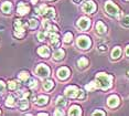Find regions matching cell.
<instances>
[{"instance_id":"3957f363","label":"cell","mask_w":129,"mask_h":116,"mask_svg":"<svg viewBox=\"0 0 129 116\" xmlns=\"http://www.w3.org/2000/svg\"><path fill=\"white\" fill-rule=\"evenodd\" d=\"M90 44H92V42H90V39L88 37H85V35H82V37H80L77 39V45L81 48V49H88V48L90 47Z\"/></svg>"},{"instance_id":"d590c367","label":"cell","mask_w":129,"mask_h":116,"mask_svg":"<svg viewBox=\"0 0 129 116\" xmlns=\"http://www.w3.org/2000/svg\"><path fill=\"white\" fill-rule=\"evenodd\" d=\"M93 115H105V112H103V111H96V112L93 113Z\"/></svg>"},{"instance_id":"ee69618b","label":"cell","mask_w":129,"mask_h":116,"mask_svg":"<svg viewBox=\"0 0 129 116\" xmlns=\"http://www.w3.org/2000/svg\"><path fill=\"white\" fill-rule=\"evenodd\" d=\"M127 75L129 76V71H127Z\"/></svg>"},{"instance_id":"4316f807","label":"cell","mask_w":129,"mask_h":116,"mask_svg":"<svg viewBox=\"0 0 129 116\" xmlns=\"http://www.w3.org/2000/svg\"><path fill=\"white\" fill-rule=\"evenodd\" d=\"M27 23H28V27H30V28H32V29H34V28L38 27V21L36 19H30Z\"/></svg>"},{"instance_id":"277c9868","label":"cell","mask_w":129,"mask_h":116,"mask_svg":"<svg viewBox=\"0 0 129 116\" xmlns=\"http://www.w3.org/2000/svg\"><path fill=\"white\" fill-rule=\"evenodd\" d=\"M36 72H37L38 75L41 76V77H46V76L50 75V69H49L48 66H46L45 64H40V65H38Z\"/></svg>"},{"instance_id":"4fadbf2b","label":"cell","mask_w":129,"mask_h":116,"mask_svg":"<svg viewBox=\"0 0 129 116\" xmlns=\"http://www.w3.org/2000/svg\"><path fill=\"white\" fill-rule=\"evenodd\" d=\"M38 53H39L41 56H43V58H48L50 55V49L48 47H41L38 49Z\"/></svg>"},{"instance_id":"f1b7e54d","label":"cell","mask_w":129,"mask_h":116,"mask_svg":"<svg viewBox=\"0 0 129 116\" xmlns=\"http://www.w3.org/2000/svg\"><path fill=\"white\" fill-rule=\"evenodd\" d=\"M19 79L21 81H27L29 79V73L28 72H20L19 73Z\"/></svg>"},{"instance_id":"f546056e","label":"cell","mask_w":129,"mask_h":116,"mask_svg":"<svg viewBox=\"0 0 129 116\" xmlns=\"http://www.w3.org/2000/svg\"><path fill=\"white\" fill-rule=\"evenodd\" d=\"M85 88H86L87 91H90V90H94V88H97V84H96V82H90L88 85L85 86Z\"/></svg>"},{"instance_id":"b9f144b4","label":"cell","mask_w":129,"mask_h":116,"mask_svg":"<svg viewBox=\"0 0 129 116\" xmlns=\"http://www.w3.org/2000/svg\"><path fill=\"white\" fill-rule=\"evenodd\" d=\"M31 2H32V4H37L38 0H31Z\"/></svg>"},{"instance_id":"7a4b0ae2","label":"cell","mask_w":129,"mask_h":116,"mask_svg":"<svg viewBox=\"0 0 129 116\" xmlns=\"http://www.w3.org/2000/svg\"><path fill=\"white\" fill-rule=\"evenodd\" d=\"M105 9H106L107 13L110 14V16H118L119 13V8L113 1H107L106 5H105Z\"/></svg>"},{"instance_id":"bcb514c9","label":"cell","mask_w":129,"mask_h":116,"mask_svg":"<svg viewBox=\"0 0 129 116\" xmlns=\"http://www.w3.org/2000/svg\"><path fill=\"white\" fill-rule=\"evenodd\" d=\"M0 114H1V112H0Z\"/></svg>"},{"instance_id":"52a82bcc","label":"cell","mask_w":129,"mask_h":116,"mask_svg":"<svg viewBox=\"0 0 129 116\" xmlns=\"http://www.w3.org/2000/svg\"><path fill=\"white\" fill-rule=\"evenodd\" d=\"M77 26L80 27V29H82V30H87V29L89 28L90 26V20L88 19V18H81L80 20H78L77 22Z\"/></svg>"},{"instance_id":"2e32d148","label":"cell","mask_w":129,"mask_h":116,"mask_svg":"<svg viewBox=\"0 0 129 116\" xmlns=\"http://www.w3.org/2000/svg\"><path fill=\"white\" fill-rule=\"evenodd\" d=\"M96 30H97V32L99 34H103V33H105V32H106L107 28H106V26H105L102 21H99V22H97V25H96Z\"/></svg>"},{"instance_id":"d6a6232c","label":"cell","mask_w":129,"mask_h":116,"mask_svg":"<svg viewBox=\"0 0 129 116\" xmlns=\"http://www.w3.org/2000/svg\"><path fill=\"white\" fill-rule=\"evenodd\" d=\"M29 86H30L31 88H34V87H36V86H37V81H36V80H33V79L30 80V83H29Z\"/></svg>"},{"instance_id":"e0dca14e","label":"cell","mask_w":129,"mask_h":116,"mask_svg":"<svg viewBox=\"0 0 129 116\" xmlns=\"http://www.w3.org/2000/svg\"><path fill=\"white\" fill-rule=\"evenodd\" d=\"M48 101H49L48 96H45V95H41V96L38 97L37 104H38V105H40V106H43V105H45V104L48 103Z\"/></svg>"},{"instance_id":"7bdbcfd3","label":"cell","mask_w":129,"mask_h":116,"mask_svg":"<svg viewBox=\"0 0 129 116\" xmlns=\"http://www.w3.org/2000/svg\"><path fill=\"white\" fill-rule=\"evenodd\" d=\"M39 115H48L46 113H39Z\"/></svg>"},{"instance_id":"30bf717a","label":"cell","mask_w":129,"mask_h":116,"mask_svg":"<svg viewBox=\"0 0 129 116\" xmlns=\"http://www.w3.org/2000/svg\"><path fill=\"white\" fill-rule=\"evenodd\" d=\"M49 35H50V43H51L53 47H55V48H58V45H60L58 34L56 33V32H50Z\"/></svg>"},{"instance_id":"cb8c5ba5","label":"cell","mask_w":129,"mask_h":116,"mask_svg":"<svg viewBox=\"0 0 129 116\" xmlns=\"http://www.w3.org/2000/svg\"><path fill=\"white\" fill-rule=\"evenodd\" d=\"M66 103L67 102L65 101V99H64L63 96H58L56 99V105L58 106V107H63V106H65Z\"/></svg>"},{"instance_id":"9c48e42d","label":"cell","mask_w":129,"mask_h":116,"mask_svg":"<svg viewBox=\"0 0 129 116\" xmlns=\"http://www.w3.org/2000/svg\"><path fill=\"white\" fill-rule=\"evenodd\" d=\"M107 104H108V106L111 107V108L117 107V106L119 105V97L117 96V95H111V96L108 97Z\"/></svg>"},{"instance_id":"5b68a950","label":"cell","mask_w":129,"mask_h":116,"mask_svg":"<svg viewBox=\"0 0 129 116\" xmlns=\"http://www.w3.org/2000/svg\"><path fill=\"white\" fill-rule=\"evenodd\" d=\"M78 93H80V90H78V87H76V86L72 85V86H69V87L65 88V95L67 97H72V99L77 97Z\"/></svg>"},{"instance_id":"7402d4cb","label":"cell","mask_w":129,"mask_h":116,"mask_svg":"<svg viewBox=\"0 0 129 116\" xmlns=\"http://www.w3.org/2000/svg\"><path fill=\"white\" fill-rule=\"evenodd\" d=\"M120 54H121V49H120L119 47H116L115 49L113 50V52H111V58L113 59H118Z\"/></svg>"},{"instance_id":"d4e9b609","label":"cell","mask_w":129,"mask_h":116,"mask_svg":"<svg viewBox=\"0 0 129 116\" xmlns=\"http://www.w3.org/2000/svg\"><path fill=\"white\" fill-rule=\"evenodd\" d=\"M6 105L9 106V107H11V106L14 105V97L12 96V95H9V96L7 97V101H6Z\"/></svg>"},{"instance_id":"8d00e7d4","label":"cell","mask_w":129,"mask_h":116,"mask_svg":"<svg viewBox=\"0 0 129 116\" xmlns=\"http://www.w3.org/2000/svg\"><path fill=\"white\" fill-rule=\"evenodd\" d=\"M54 115H64V113L62 111H58V109H56V111L54 112Z\"/></svg>"},{"instance_id":"836d02e7","label":"cell","mask_w":129,"mask_h":116,"mask_svg":"<svg viewBox=\"0 0 129 116\" xmlns=\"http://www.w3.org/2000/svg\"><path fill=\"white\" fill-rule=\"evenodd\" d=\"M5 88H6V85H5V83L2 82V81H0V94H2L5 92Z\"/></svg>"},{"instance_id":"60d3db41","label":"cell","mask_w":129,"mask_h":116,"mask_svg":"<svg viewBox=\"0 0 129 116\" xmlns=\"http://www.w3.org/2000/svg\"><path fill=\"white\" fill-rule=\"evenodd\" d=\"M81 1H82V0H73V2H74V4H80Z\"/></svg>"},{"instance_id":"484cf974","label":"cell","mask_w":129,"mask_h":116,"mask_svg":"<svg viewBox=\"0 0 129 116\" xmlns=\"http://www.w3.org/2000/svg\"><path fill=\"white\" fill-rule=\"evenodd\" d=\"M72 39H73V34L71 33V32H67V33L64 34V42L65 43H70L72 41Z\"/></svg>"},{"instance_id":"603a6c76","label":"cell","mask_w":129,"mask_h":116,"mask_svg":"<svg viewBox=\"0 0 129 116\" xmlns=\"http://www.w3.org/2000/svg\"><path fill=\"white\" fill-rule=\"evenodd\" d=\"M44 14H45L46 18H49V19H53V18L55 17V10L53 8H48Z\"/></svg>"},{"instance_id":"d6986e66","label":"cell","mask_w":129,"mask_h":116,"mask_svg":"<svg viewBox=\"0 0 129 116\" xmlns=\"http://www.w3.org/2000/svg\"><path fill=\"white\" fill-rule=\"evenodd\" d=\"M77 64L81 69H85V67L88 65V60H87L86 58H81L80 60L77 61Z\"/></svg>"},{"instance_id":"74e56055","label":"cell","mask_w":129,"mask_h":116,"mask_svg":"<svg viewBox=\"0 0 129 116\" xmlns=\"http://www.w3.org/2000/svg\"><path fill=\"white\" fill-rule=\"evenodd\" d=\"M77 97H78V99H83V97H84V92L80 90V93H78V96Z\"/></svg>"},{"instance_id":"f6af8a7d","label":"cell","mask_w":129,"mask_h":116,"mask_svg":"<svg viewBox=\"0 0 129 116\" xmlns=\"http://www.w3.org/2000/svg\"><path fill=\"white\" fill-rule=\"evenodd\" d=\"M126 1H129V0H126Z\"/></svg>"},{"instance_id":"4dcf8cb0","label":"cell","mask_w":129,"mask_h":116,"mask_svg":"<svg viewBox=\"0 0 129 116\" xmlns=\"http://www.w3.org/2000/svg\"><path fill=\"white\" fill-rule=\"evenodd\" d=\"M17 86H18V83L16 81H9L8 82V87L10 88V90H16Z\"/></svg>"},{"instance_id":"ba28073f","label":"cell","mask_w":129,"mask_h":116,"mask_svg":"<svg viewBox=\"0 0 129 116\" xmlns=\"http://www.w3.org/2000/svg\"><path fill=\"white\" fill-rule=\"evenodd\" d=\"M27 26L28 23H23L21 20H16L14 21V30H16V32H19V33H24Z\"/></svg>"},{"instance_id":"ab89813d","label":"cell","mask_w":129,"mask_h":116,"mask_svg":"<svg viewBox=\"0 0 129 116\" xmlns=\"http://www.w3.org/2000/svg\"><path fill=\"white\" fill-rule=\"evenodd\" d=\"M126 55L129 56V45H127V48H126Z\"/></svg>"},{"instance_id":"44dd1931","label":"cell","mask_w":129,"mask_h":116,"mask_svg":"<svg viewBox=\"0 0 129 116\" xmlns=\"http://www.w3.org/2000/svg\"><path fill=\"white\" fill-rule=\"evenodd\" d=\"M53 86H54V83H53V81H51V80H46V81H44V83H43V87H44V90H46V91L52 90Z\"/></svg>"},{"instance_id":"9a60e30c","label":"cell","mask_w":129,"mask_h":116,"mask_svg":"<svg viewBox=\"0 0 129 116\" xmlns=\"http://www.w3.org/2000/svg\"><path fill=\"white\" fill-rule=\"evenodd\" d=\"M64 54H65V53H64V50L58 49L53 53V58H54V60L60 61V60H62V59L64 58Z\"/></svg>"},{"instance_id":"8992f818","label":"cell","mask_w":129,"mask_h":116,"mask_svg":"<svg viewBox=\"0 0 129 116\" xmlns=\"http://www.w3.org/2000/svg\"><path fill=\"white\" fill-rule=\"evenodd\" d=\"M83 10L86 13H93V12H95V10H96L95 2H94V1H87V2H85L84 6H83Z\"/></svg>"},{"instance_id":"1f68e13d","label":"cell","mask_w":129,"mask_h":116,"mask_svg":"<svg viewBox=\"0 0 129 116\" xmlns=\"http://www.w3.org/2000/svg\"><path fill=\"white\" fill-rule=\"evenodd\" d=\"M46 32H39V33H38V39H39L40 41H43L45 39V37H46Z\"/></svg>"},{"instance_id":"ffe728a7","label":"cell","mask_w":129,"mask_h":116,"mask_svg":"<svg viewBox=\"0 0 129 116\" xmlns=\"http://www.w3.org/2000/svg\"><path fill=\"white\" fill-rule=\"evenodd\" d=\"M19 107H20V109H22V111L27 109L29 107V102L25 99H21L19 101Z\"/></svg>"},{"instance_id":"83f0119b","label":"cell","mask_w":129,"mask_h":116,"mask_svg":"<svg viewBox=\"0 0 129 116\" xmlns=\"http://www.w3.org/2000/svg\"><path fill=\"white\" fill-rule=\"evenodd\" d=\"M46 6L45 5H42L40 8H38V9H36V11H37V13L38 14H44L45 13V11H46Z\"/></svg>"},{"instance_id":"6da1fadb","label":"cell","mask_w":129,"mask_h":116,"mask_svg":"<svg viewBox=\"0 0 129 116\" xmlns=\"http://www.w3.org/2000/svg\"><path fill=\"white\" fill-rule=\"evenodd\" d=\"M96 84L97 87H101L103 90H108L111 86V82H113V76L108 75L106 73H98L96 76Z\"/></svg>"},{"instance_id":"7c38bea8","label":"cell","mask_w":129,"mask_h":116,"mask_svg":"<svg viewBox=\"0 0 129 116\" xmlns=\"http://www.w3.org/2000/svg\"><path fill=\"white\" fill-rule=\"evenodd\" d=\"M17 11H18V13L20 14V16H24V14H27L29 11H30V8H29V6L23 4V2H20V4L18 5Z\"/></svg>"},{"instance_id":"8fae6325","label":"cell","mask_w":129,"mask_h":116,"mask_svg":"<svg viewBox=\"0 0 129 116\" xmlns=\"http://www.w3.org/2000/svg\"><path fill=\"white\" fill-rule=\"evenodd\" d=\"M70 76V70L67 67H61L57 70V77L61 80H65Z\"/></svg>"},{"instance_id":"e575fe53","label":"cell","mask_w":129,"mask_h":116,"mask_svg":"<svg viewBox=\"0 0 129 116\" xmlns=\"http://www.w3.org/2000/svg\"><path fill=\"white\" fill-rule=\"evenodd\" d=\"M122 23H124L125 26H129V14L128 16H126L124 19H122Z\"/></svg>"},{"instance_id":"5bb4252c","label":"cell","mask_w":129,"mask_h":116,"mask_svg":"<svg viewBox=\"0 0 129 116\" xmlns=\"http://www.w3.org/2000/svg\"><path fill=\"white\" fill-rule=\"evenodd\" d=\"M11 9H12V5H11V2H9V1H6L5 4H2V6H1V10L4 13H10Z\"/></svg>"},{"instance_id":"ac0fdd59","label":"cell","mask_w":129,"mask_h":116,"mask_svg":"<svg viewBox=\"0 0 129 116\" xmlns=\"http://www.w3.org/2000/svg\"><path fill=\"white\" fill-rule=\"evenodd\" d=\"M69 114L70 115H81L82 114V111H81V107H80V106H72V107H71V109H70V113H69Z\"/></svg>"},{"instance_id":"f35d334b","label":"cell","mask_w":129,"mask_h":116,"mask_svg":"<svg viewBox=\"0 0 129 116\" xmlns=\"http://www.w3.org/2000/svg\"><path fill=\"white\" fill-rule=\"evenodd\" d=\"M99 51H106V45H99Z\"/></svg>"}]
</instances>
